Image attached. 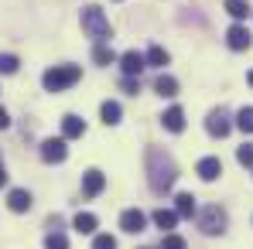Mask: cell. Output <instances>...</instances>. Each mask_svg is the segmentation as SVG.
Returning a JSON list of instances; mask_svg holds the SVG:
<instances>
[{"label": "cell", "mask_w": 253, "mask_h": 249, "mask_svg": "<svg viewBox=\"0 0 253 249\" xmlns=\"http://www.w3.org/2000/svg\"><path fill=\"white\" fill-rule=\"evenodd\" d=\"M92 58H96L99 65H113V62H117V55H113V48H110L106 41H99L96 48H92Z\"/></svg>", "instance_id": "obj_20"}, {"label": "cell", "mask_w": 253, "mask_h": 249, "mask_svg": "<svg viewBox=\"0 0 253 249\" xmlns=\"http://www.w3.org/2000/svg\"><path fill=\"white\" fill-rule=\"evenodd\" d=\"M147 65H154V69H165V65H168V51H165L161 44L147 48Z\"/></svg>", "instance_id": "obj_21"}, {"label": "cell", "mask_w": 253, "mask_h": 249, "mask_svg": "<svg viewBox=\"0 0 253 249\" xmlns=\"http://www.w3.org/2000/svg\"><path fill=\"white\" fill-rule=\"evenodd\" d=\"M226 44H229L233 51H247V48L253 44V35L243 28V24H233V28L226 31Z\"/></svg>", "instance_id": "obj_7"}, {"label": "cell", "mask_w": 253, "mask_h": 249, "mask_svg": "<svg viewBox=\"0 0 253 249\" xmlns=\"http://www.w3.org/2000/svg\"><path fill=\"white\" fill-rule=\"evenodd\" d=\"M83 28H85V35L92 38V41L99 44V41H110V21H106V14L99 10V7H83Z\"/></svg>", "instance_id": "obj_3"}, {"label": "cell", "mask_w": 253, "mask_h": 249, "mask_svg": "<svg viewBox=\"0 0 253 249\" xmlns=\"http://www.w3.org/2000/svg\"><path fill=\"white\" fill-rule=\"evenodd\" d=\"M99 116H103V123H106V126H117V123H120V116H124V109H120V103L106 99V103L99 106Z\"/></svg>", "instance_id": "obj_14"}, {"label": "cell", "mask_w": 253, "mask_h": 249, "mask_svg": "<svg viewBox=\"0 0 253 249\" xmlns=\"http://www.w3.org/2000/svg\"><path fill=\"white\" fill-rule=\"evenodd\" d=\"M7 205H10V212H28V208H31V195H28L24 188H14V191L7 195Z\"/></svg>", "instance_id": "obj_15"}, {"label": "cell", "mask_w": 253, "mask_h": 249, "mask_svg": "<svg viewBox=\"0 0 253 249\" xmlns=\"http://www.w3.org/2000/svg\"><path fill=\"white\" fill-rule=\"evenodd\" d=\"M247 82H250V85H253V72H250V75H247Z\"/></svg>", "instance_id": "obj_31"}, {"label": "cell", "mask_w": 253, "mask_h": 249, "mask_svg": "<svg viewBox=\"0 0 253 249\" xmlns=\"http://www.w3.org/2000/svg\"><path fill=\"white\" fill-rule=\"evenodd\" d=\"M178 218H181V215H178V212H168V208H158V212H154V225H158V229H165V232L174 229V222H178Z\"/></svg>", "instance_id": "obj_16"}, {"label": "cell", "mask_w": 253, "mask_h": 249, "mask_svg": "<svg viewBox=\"0 0 253 249\" xmlns=\"http://www.w3.org/2000/svg\"><path fill=\"white\" fill-rule=\"evenodd\" d=\"M174 178H178V167L171 161V154L151 147V150H147V181H151V191L165 195L171 184H174Z\"/></svg>", "instance_id": "obj_1"}, {"label": "cell", "mask_w": 253, "mask_h": 249, "mask_svg": "<svg viewBox=\"0 0 253 249\" xmlns=\"http://www.w3.org/2000/svg\"><path fill=\"white\" fill-rule=\"evenodd\" d=\"M103 188H106V174H103V171L92 167V171H85V174H83V195H85V198H96Z\"/></svg>", "instance_id": "obj_8"}, {"label": "cell", "mask_w": 253, "mask_h": 249, "mask_svg": "<svg viewBox=\"0 0 253 249\" xmlns=\"http://www.w3.org/2000/svg\"><path fill=\"white\" fill-rule=\"evenodd\" d=\"M83 133H85V123L76 116V113L62 116V137H65V140H76V137H83Z\"/></svg>", "instance_id": "obj_12"}, {"label": "cell", "mask_w": 253, "mask_h": 249, "mask_svg": "<svg viewBox=\"0 0 253 249\" xmlns=\"http://www.w3.org/2000/svg\"><path fill=\"white\" fill-rule=\"evenodd\" d=\"M206 130H209L212 137H226V133L233 130L229 116H226V109H212V113H209V120H206Z\"/></svg>", "instance_id": "obj_10"}, {"label": "cell", "mask_w": 253, "mask_h": 249, "mask_svg": "<svg viewBox=\"0 0 253 249\" xmlns=\"http://www.w3.org/2000/svg\"><path fill=\"white\" fill-rule=\"evenodd\" d=\"M0 184H7V171H3V164H0Z\"/></svg>", "instance_id": "obj_30"}, {"label": "cell", "mask_w": 253, "mask_h": 249, "mask_svg": "<svg viewBox=\"0 0 253 249\" xmlns=\"http://www.w3.org/2000/svg\"><path fill=\"white\" fill-rule=\"evenodd\" d=\"M10 126V116H7V109H0V130H7Z\"/></svg>", "instance_id": "obj_29"}, {"label": "cell", "mask_w": 253, "mask_h": 249, "mask_svg": "<svg viewBox=\"0 0 253 249\" xmlns=\"http://www.w3.org/2000/svg\"><path fill=\"white\" fill-rule=\"evenodd\" d=\"M44 249H69V239H65L62 232H51V236L44 239Z\"/></svg>", "instance_id": "obj_25"}, {"label": "cell", "mask_w": 253, "mask_h": 249, "mask_svg": "<svg viewBox=\"0 0 253 249\" xmlns=\"http://www.w3.org/2000/svg\"><path fill=\"white\" fill-rule=\"evenodd\" d=\"M92 249H117V239L113 236H96L92 239Z\"/></svg>", "instance_id": "obj_27"}, {"label": "cell", "mask_w": 253, "mask_h": 249, "mask_svg": "<svg viewBox=\"0 0 253 249\" xmlns=\"http://www.w3.org/2000/svg\"><path fill=\"white\" fill-rule=\"evenodd\" d=\"M144 225H147V215L140 208H126L124 215H120V229L124 232H133L137 236V232H144Z\"/></svg>", "instance_id": "obj_9"}, {"label": "cell", "mask_w": 253, "mask_h": 249, "mask_svg": "<svg viewBox=\"0 0 253 249\" xmlns=\"http://www.w3.org/2000/svg\"><path fill=\"white\" fill-rule=\"evenodd\" d=\"M199 229H202L206 236H222V232H226V212L219 205H209L199 215Z\"/></svg>", "instance_id": "obj_4"}, {"label": "cell", "mask_w": 253, "mask_h": 249, "mask_svg": "<svg viewBox=\"0 0 253 249\" xmlns=\"http://www.w3.org/2000/svg\"><path fill=\"white\" fill-rule=\"evenodd\" d=\"M17 55H0V75H14L17 72Z\"/></svg>", "instance_id": "obj_24"}, {"label": "cell", "mask_w": 253, "mask_h": 249, "mask_svg": "<svg viewBox=\"0 0 253 249\" xmlns=\"http://www.w3.org/2000/svg\"><path fill=\"white\" fill-rule=\"evenodd\" d=\"M195 171H199V178H202V181H215V178L222 174V161H219V157H202Z\"/></svg>", "instance_id": "obj_11"}, {"label": "cell", "mask_w": 253, "mask_h": 249, "mask_svg": "<svg viewBox=\"0 0 253 249\" xmlns=\"http://www.w3.org/2000/svg\"><path fill=\"white\" fill-rule=\"evenodd\" d=\"M65 157H69L65 137H58V140H44V143H42V161H44V164H62Z\"/></svg>", "instance_id": "obj_5"}, {"label": "cell", "mask_w": 253, "mask_h": 249, "mask_svg": "<svg viewBox=\"0 0 253 249\" xmlns=\"http://www.w3.org/2000/svg\"><path fill=\"white\" fill-rule=\"evenodd\" d=\"M79 75H83L79 65H55V69H48L42 75V85L48 92H65V89H72L79 82Z\"/></svg>", "instance_id": "obj_2"}, {"label": "cell", "mask_w": 253, "mask_h": 249, "mask_svg": "<svg viewBox=\"0 0 253 249\" xmlns=\"http://www.w3.org/2000/svg\"><path fill=\"white\" fill-rule=\"evenodd\" d=\"M174 212H178L181 218H192V215H195V198H192V195H178V198H174Z\"/></svg>", "instance_id": "obj_18"}, {"label": "cell", "mask_w": 253, "mask_h": 249, "mask_svg": "<svg viewBox=\"0 0 253 249\" xmlns=\"http://www.w3.org/2000/svg\"><path fill=\"white\" fill-rule=\"evenodd\" d=\"M236 161L243 167H253V143H243V147L236 150Z\"/></svg>", "instance_id": "obj_26"}, {"label": "cell", "mask_w": 253, "mask_h": 249, "mask_svg": "<svg viewBox=\"0 0 253 249\" xmlns=\"http://www.w3.org/2000/svg\"><path fill=\"white\" fill-rule=\"evenodd\" d=\"M72 225H76L79 232H96V225H99V218H96L92 212H79V215L72 218Z\"/></svg>", "instance_id": "obj_17"}, {"label": "cell", "mask_w": 253, "mask_h": 249, "mask_svg": "<svg viewBox=\"0 0 253 249\" xmlns=\"http://www.w3.org/2000/svg\"><path fill=\"white\" fill-rule=\"evenodd\" d=\"M236 126H240L243 133H253V106H243V109L236 113Z\"/></svg>", "instance_id": "obj_23"}, {"label": "cell", "mask_w": 253, "mask_h": 249, "mask_svg": "<svg viewBox=\"0 0 253 249\" xmlns=\"http://www.w3.org/2000/svg\"><path fill=\"white\" fill-rule=\"evenodd\" d=\"M226 10H229L236 21H247V17H250V3H247V0H226Z\"/></svg>", "instance_id": "obj_22"}, {"label": "cell", "mask_w": 253, "mask_h": 249, "mask_svg": "<svg viewBox=\"0 0 253 249\" xmlns=\"http://www.w3.org/2000/svg\"><path fill=\"white\" fill-rule=\"evenodd\" d=\"M161 123H165V130H171V133H181V130H185V109H181V106H171L168 113L161 116Z\"/></svg>", "instance_id": "obj_13"}, {"label": "cell", "mask_w": 253, "mask_h": 249, "mask_svg": "<svg viewBox=\"0 0 253 249\" xmlns=\"http://www.w3.org/2000/svg\"><path fill=\"white\" fill-rule=\"evenodd\" d=\"M120 69H124V75H140L144 69H147V55H140V51H124L120 55Z\"/></svg>", "instance_id": "obj_6"}, {"label": "cell", "mask_w": 253, "mask_h": 249, "mask_svg": "<svg viewBox=\"0 0 253 249\" xmlns=\"http://www.w3.org/2000/svg\"><path fill=\"white\" fill-rule=\"evenodd\" d=\"M154 92H158V96H178V82H174V79H171V75H158V82H154Z\"/></svg>", "instance_id": "obj_19"}, {"label": "cell", "mask_w": 253, "mask_h": 249, "mask_svg": "<svg viewBox=\"0 0 253 249\" xmlns=\"http://www.w3.org/2000/svg\"><path fill=\"white\" fill-rule=\"evenodd\" d=\"M161 249H185V239L181 236H165L161 239Z\"/></svg>", "instance_id": "obj_28"}]
</instances>
